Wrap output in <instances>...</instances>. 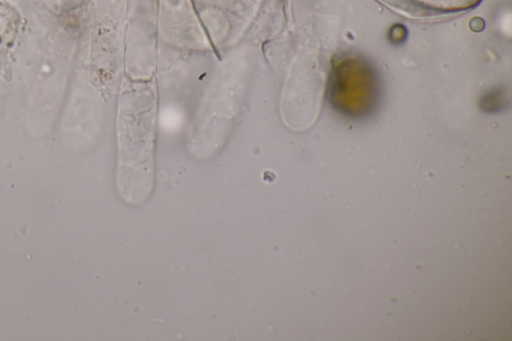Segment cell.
Wrapping results in <instances>:
<instances>
[{"label":"cell","instance_id":"cell-1","mask_svg":"<svg viewBox=\"0 0 512 341\" xmlns=\"http://www.w3.org/2000/svg\"><path fill=\"white\" fill-rule=\"evenodd\" d=\"M418 5L433 10L455 12L471 9L477 6L481 0H410Z\"/></svg>","mask_w":512,"mask_h":341}]
</instances>
